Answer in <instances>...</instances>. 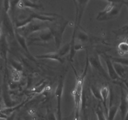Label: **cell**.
Returning a JSON list of instances; mask_svg holds the SVG:
<instances>
[{
  "label": "cell",
  "mask_w": 128,
  "mask_h": 120,
  "mask_svg": "<svg viewBox=\"0 0 128 120\" xmlns=\"http://www.w3.org/2000/svg\"><path fill=\"white\" fill-rule=\"evenodd\" d=\"M122 2L123 4L126 5V7H127L128 9V1H122Z\"/></svg>",
  "instance_id": "e575fe53"
},
{
  "label": "cell",
  "mask_w": 128,
  "mask_h": 120,
  "mask_svg": "<svg viewBox=\"0 0 128 120\" xmlns=\"http://www.w3.org/2000/svg\"><path fill=\"white\" fill-rule=\"evenodd\" d=\"M10 63L11 66L12 67V69L16 70V71L22 72V71H23V66H22V64L21 62L11 59L10 60Z\"/></svg>",
  "instance_id": "cb8c5ba5"
},
{
  "label": "cell",
  "mask_w": 128,
  "mask_h": 120,
  "mask_svg": "<svg viewBox=\"0 0 128 120\" xmlns=\"http://www.w3.org/2000/svg\"><path fill=\"white\" fill-rule=\"evenodd\" d=\"M122 82H123L124 84L125 85V86L126 87V88H127L128 90V79H127V78L124 79V80H122Z\"/></svg>",
  "instance_id": "1f68e13d"
},
{
  "label": "cell",
  "mask_w": 128,
  "mask_h": 120,
  "mask_svg": "<svg viewBox=\"0 0 128 120\" xmlns=\"http://www.w3.org/2000/svg\"><path fill=\"white\" fill-rule=\"evenodd\" d=\"M9 50V45L8 42L7 37L4 34L0 39V57L4 61V64H7L8 52Z\"/></svg>",
  "instance_id": "9a60e30c"
},
{
  "label": "cell",
  "mask_w": 128,
  "mask_h": 120,
  "mask_svg": "<svg viewBox=\"0 0 128 120\" xmlns=\"http://www.w3.org/2000/svg\"><path fill=\"white\" fill-rule=\"evenodd\" d=\"M76 36L77 38L80 42H87L90 40V36L86 32H85L83 30H80L78 31L77 34H76Z\"/></svg>",
  "instance_id": "7402d4cb"
},
{
  "label": "cell",
  "mask_w": 128,
  "mask_h": 120,
  "mask_svg": "<svg viewBox=\"0 0 128 120\" xmlns=\"http://www.w3.org/2000/svg\"><path fill=\"white\" fill-rule=\"evenodd\" d=\"M4 71L3 81L2 86V98L5 108H11L18 105V102L14 101L10 96V86L8 82V73L7 64L4 65Z\"/></svg>",
  "instance_id": "52a82bcc"
},
{
  "label": "cell",
  "mask_w": 128,
  "mask_h": 120,
  "mask_svg": "<svg viewBox=\"0 0 128 120\" xmlns=\"http://www.w3.org/2000/svg\"><path fill=\"white\" fill-rule=\"evenodd\" d=\"M2 66H1V67H0V71L2 70Z\"/></svg>",
  "instance_id": "f35d334b"
},
{
  "label": "cell",
  "mask_w": 128,
  "mask_h": 120,
  "mask_svg": "<svg viewBox=\"0 0 128 120\" xmlns=\"http://www.w3.org/2000/svg\"><path fill=\"white\" fill-rule=\"evenodd\" d=\"M124 120H128V113H127V114H126Z\"/></svg>",
  "instance_id": "74e56055"
},
{
  "label": "cell",
  "mask_w": 128,
  "mask_h": 120,
  "mask_svg": "<svg viewBox=\"0 0 128 120\" xmlns=\"http://www.w3.org/2000/svg\"><path fill=\"white\" fill-rule=\"evenodd\" d=\"M50 27V26L48 25L47 22H44V21H39V20H34V21L28 24L26 26H24L21 28L16 29V30L20 34L27 38L32 34Z\"/></svg>",
  "instance_id": "8992f818"
},
{
  "label": "cell",
  "mask_w": 128,
  "mask_h": 120,
  "mask_svg": "<svg viewBox=\"0 0 128 120\" xmlns=\"http://www.w3.org/2000/svg\"><path fill=\"white\" fill-rule=\"evenodd\" d=\"M118 51L121 56L128 54V41H124L120 42L118 46Z\"/></svg>",
  "instance_id": "44dd1931"
},
{
  "label": "cell",
  "mask_w": 128,
  "mask_h": 120,
  "mask_svg": "<svg viewBox=\"0 0 128 120\" xmlns=\"http://www.w3.org/2000/svg\"><path fill=\"white\" fill-rule=\"evenodd\" d=\"M112 99H113V95L111 92L108 112V114L106 116L108 120H114L115 117H116V114H117L118 112L119 111V105H116L112 103V102H113Z\"/></svg>",
  "instance_id": "e0dca14e"
},
{
  "label": "cell",
  "mask_w": 128,
  "mask_h": 120,
  "mask_svg": "<svg viewBox=\"0 0 128 120\" xmlns=\"http://www.w3.org/2000/svg\"><path fill=\"white\" fill-rule=\"evenodd\" d=\"M88 60L90 65L95 71H97L101 76L106 78V80H110L107 71L104 70L102 63H101L99 55L96 54L91 56L90 58H89Z\"/></svg>",
  "instance_id": "30bf717a"
},
{
  "label": "cell",
  "mask_w": 128,
  "mask_h": 120,
  "mask_svg": "<svg viewBox=\"0 0 128 120\" xmlns=\"http://www.w3.org/2000/svg\"><path fill=\"white\" fill-rule=\"evenodd\" d=\"M113 62V61H112ZM113 65L114 68L115 69V71L117 72L118 75L120 76V78L121 79V80H123L124 79H126V69H125L124 66H123L121 64L119 63V62H113Z\"/></svg>",
  "instance_id": "d6986e66"
},
{
  "label": "cell",
  "mask_w": 128,
  "mask_h": 120,
  "mask_svg": "<svg viewBox=\"0 0 128 120\" xmlns=\"http://www.w3.org/2000/svg\"><path fill=\"white\" fill-rule=\"evenodd\" d=\"M35 58L40 60H50L52 61H58L60 63L64 62L63 58L60 56L58 51L56 52H50L48 53L42 54H37L35 56Z\"/></svg>",
  "instance_id": "5bb4252c"
},
{
  "label": "cell",
  "mask_w": 128,
  "mask_h": 120,
  "mask_svg": "<svg viewBox=\"0 0 128 120\" xmlns=\"http://www.w3.org/2000/svg\"><path fill=\"white\" fill-rule=\"evenodd\" d=\"M89 56L88 55L86 58V62L85 68L82 74L79 75L76 72L75 70L74 71L76 74V81H75V86L72 91V95L74 100V120H78L80 118V114L82 108V96H83V86L84 79L88 72V69L90 65L89 63Z\"/></svg>",
  "instance_id": "6da1fadb"
},
{
  "label": "cell",
  "mask_w": 128,
  "mask_h": 120,
  "mask_svg": "<svg viewBox=\"0 0 128 120\" xmlns=\"http://www.w3.org/2000/svg\"><path fill=\"white\" fill-rule=\"evenodd\" d=\"M70 51H71V44H70V42H68V44H65L64 46L61 47L60 50H58V51L59 53H60V56L62 58H63L64 56L67 55L68 54H70Z\"/></svg>",
  "instance_id": "d4e9b609"
},
{
  "label": "cell",
  "mask_w": 128,
  "mask_h": 120,
  "mask_svg": "<svg viewBox=\"0 0 128 120\" xmlns=\"http://www.w3.org/2000/svg\"><path fill=\"white\" fill-rule=\"evenodd\" d=\"M114 32L118 36H122V35H127V36H128V24H126V26L121 28L118 30Z\"/></svg>",
  "instance_id": "83f0119b"
},
{
  "label": "cell",
  "mask_w": 128,
  "mask_h": 120,
  "mask_svg": "<svg viewBox=\"0 0 128 120\" xmlns=\"http://www.w3.org/2000/svg\"><path fill=\"white\" fill-rule=\"evenodd\" d=\"M108 4L105 8L98 12L96 20L98 21H109L118 16L121 11L122 1H107Z\"/></svg>",
  "instance_id": "3957f363"
},
{
  "label": "cell",
  "mask_w": 128,
  "mask_h": 120,
  "mask_svg": "<svg viewBox=\"0 0 128 120\" xmlns=\"http://www.w3.org/2000/svg\"><path fill=\"white\" fill-rule=\"evenodd\" d=\"M104 60L106 64V66H107L108 74V76L110 80L114 81V82H120L121 81H122L121 79L120 78V76L118 75L117 72L115 71V69L114 68L113 62L111 60V59L106 56L104 58Z\"/></svg>",
  "instance_id": "7c38bea8"
},
{
  "label": "cell",
  "mask_w": 128,
  "mask_h": 120,
  "mask_svg": "<svg viewBox=\"0 0 128 120\" xmlns=\"http://www.w3.org/2000/svg\"><path fill=\"white\" fill-rule=\"evenodd\" d=\"M65 75H61L59 79L56 90L55 96L56 98V116L58 120H62V111H61V104H62V98L63 94L64 87Z\"/></svg>",
  "instance_id": "9c48e42d"
},
{
  "label": "cell",
  "mask_w": 128,
  "mask_h": 120,
  "mask_svg": "<svg viewBox=\"0 0 128 120\" xmlns=\"http://www.w3.org/2000/svg\"><path fill=\"white\" fill-rule=\"evenodd\" d=\"M95 112H96L98 120H108L107 117H106V115L105 114V112L104 111L103 108L100 104L98 105Z\"/></svg>",
  "instance_id": "603a6c76"
},
{
  "label": "cell",
  "mask_w": 128,
  "mask_h": 120,
  "mask_svg": "<svg viewBox=\"0 0 128 120\" xmlns=\"http://www.w3.org/2000/svg\"><path fill=\"white\" fill-rule=\"evenodd\" d=\"M21 77H22V72L12 69V71H11V80H12V82H14V83L20 82V80H21Z\"/></svg>",
  "instance_id": "484cf974"
},
{
  "label": "cell",
  "mask_w": 128,
  "mask_h": 120,
  "mask_svg": "<svg viewBox=\"0 0 128 120\" xmlns=\"http://www.w3.org/2000/svg\"><path fill=\"white\" fill-rule=\"evenodd\" d=\"M15 116H16V112H14V113H12V114L8 116L4 120H14Z\"/></svg>",
  "instance_id": "4dcf8cb0"
},
{
  "label": "cell",
  "mask_w": 128,
  "mask_h": 120,
  "mask_svg": "<svg viewBox=\"0 0 128 120\" xmlns=\"http://www.w3.org/2000/svg\"><path fill=\"white\" fill-rule=\"evenodd\" d=\"M15 38L16 39L17 41L18 42V43L20 44V45L21 46V47L25 51V52L26 53H28V54H30V56H31V53H30V51L28 50V46L27 43V40L25 37H24L23 36H22L21 34H20L17 31V30L15 29Z\"/></svg>",
  "instance_id": "ac0fdd59"
},
{
  "label": "cell",
  "mask_w": 128,
  "mask_h": 120,
  "mask_svg": "<svg viewBox=\"0 0 128 120\" xmlns=\"http://www.w3.org/2000/svg\"><path fill=\"white\" fill-rule=\"evenodd\" d=\"M74 3L75 4L76 7V18L74 21V28L72 32V38L70 41V43L71 44V50L73 49L75 45V38H76V34L80 30V25L81 23V19L83 16L84 10L86 8L88 4L90 2V1H74Z\"/></svg>",
  "instance_id": "5b68a950"
},
{
  "label": "cell",
  "mask_w": 128,
  "mask_h": 120,
  "mask_svg": "<svg viewBox=\"0 0 128 120\" xmlns=\"http://www.w3.org/2000/svg\"><path fill=\"white\" fill-rule=\"evenodd\" d=\"M8 116H5V115H4L3 114H2L1 112H0V118L1 119H4V120H5V119L7 118Z\"/></svg>",
  "instance_id": "836d02e7"
},
{
  "label": "cell",
  "mask_w": 128,
  "mask_h": 120,
  "mask_svg": "<svg viewBox=\"0 0 128 120\" xmlns=\"http://www.w3.org/2000/svg\"><path fill=\"white\" fill-rule=\"evenodd\" d=\"M28 46L30 45H46L54 41V36L51 28H48L43 30L34 32L26 38Z\"/></svg>",
  "instance_id": "277c9868"
},
{
  "label": "cell",
  "mask_w": 128,
  "mask_h": 120,
  "mask_svg": "<svg viewBox=\"0 0 128 120\" xmlns=\"http://www.w3.org/2000/svg\"><path fill=\"white\" fill-rule=\"evenodd\" d=\"M16 6L20 9L28 8V10H31V9L40 10L42 7V5L38 3L37 1H26V0L18 1Z\"/></svg>",
  "instance_id": "2e32d148"
},
{
  "label": "cell",
  "mask_w": 128,
  "mask_h": 120,
  "mask_svg": "<svg viewBox=\"0 0 128 120\" xmlns=\"http://www.w3.org/2000/svg\"><path fill=\"white\" fill-rule=\"evenodd\" d=\"M113 62H119L123 66H128V58H112L111 59Z\"/></svg>",
  "instance_id": "f1b7e54d"
},
{
  "label": "cell",
  "mask_w": 128,
  "mask_h": 120,
  "mask_svg": "<svg viewBox=\"0 0 128 120\" xmlns=\"http://www.w3.org/2000/svg\"><path fill=\"white\" fill-rule=\"evenodd\" d=\"M2 96V88L0 87V98Z\"/></svg>",
  "instance_id": "d590c367"
},
{
  "label": "cell",
  "mask_w": 128,
  "mask_h": 120,
  "mask_svg": "<svg viewBox=\"0 0 128 120\" xmlns=\"http://www.w3.org/2000/svg\"><path fill=\"white\" fill-rule=\"evenodd\" d=\"M3 34H4V32H3V31H2V26H1V25H0V39L2 38V35Z\"/></svg>",
  "instance_id": "d6a6232c"
},
{
  "label": "cell",
  "mask_w": 128,
  "mask_h": 120,
  "mask_svg": "<svg viewBox=\"0 0 128 120\" xmlns=\"http://www.w3.org/2000/svg\"><path fill=\"white\" fill-rule=\"evenodd\" d=\"M70 21H68V20H65L62 19V21L56 24L54 27H50L52 32V34H53L55 46H56V49L58 50L61 48L63 34L64 32L66 27L70 24Z\"/></svg>",
  "instance_id": "ba28073f"
},
{
  "label": "cell",
  "mask_w": 128,
  "mask_h": 120,
  "mask_svg": "<svg viewBox=\"0 0 128 120\" xmlns=\"http://www.w3.org/2000/svg\"><path fill=\"white\" fill-rule=\"evenodd\" d=\"M47 117L48 120H58L56 114H55L53 111L50 109L47 110Z\"/></svg>",
  "instance_id": "f546056e"
},
{
  "label": "cell",
  "mask_w": 128,
  "mask_h": 120,
  "mask_svg": "<svg viewBox=\"0 0 128 120\" xmlns=\"http://www.w3.org/2000/svg\"><path fill=\"white\" fill-rule=\"evenodd\" d=\"M84 120H90L88 118V116L86 114L85 115V116H84Z\"/></svg>",
  "instance_id": "8d00e7d4"
},
{
  "label": "cell",
  "mask_w": 128,
  "mask_h": 120,
  "mask_svg": "<svg viewBox=\"0 0 128 120\" xmlns=\"http://www.w3.org/2000/svg\"><path fill=\"white\" fill-rule=\"evenodd\" d=\"M58 16L53 14H39L34 12L32 10H28L27 15L25 18H20L16 20L15 22V26L16 29H20L26 26L28 24L34 20L44 21V22H52L55 21Z\"/></svg>",
  "instance_id": "7a4b0ae2"
},
{
  "label": "cell",
  "mask_w": 128,
  "mask_h": 120,
  "mask_svg": "<svg viewBox=\"0 0 128 120\" xmlns=\"http://www.w3.org/2000/svg\"><path fill=\"white\" fill-rule=\"evenodd\" d=\"M124 90L122 88H121V99L119 105V111H120L121 120H124L128 111V100Z\"/></svg>",
  "instance_id": "8fae6325"
},
{
  "label": "cell",
  "mask_w": 128,
  "mask_h": 120,
  "mask_svg": "<svg viewBox=\"0 0 128 120\" xmlns=\"http://www.w3.org/2000/svg\"><path fill=\"white\" fill-rule=\"evenodd\" d=\"M90 90H91V92L92 93V94L94 96V98L96 99H97L99 101H101V93H100V90H99L97 87L96 86H92L90 87Z\"/></svg>",
  "instance_id": "4316f807"
},
{
  "label": "cell",
  "mask_w": 128,
  "mask_h": 120,
  "mask_svg": "<svg viewBox=\"0 0 128 120\" xmlns=\"http://www.w3.org/2000/svg\"><path fill=\"white\" fill-rule=\"evenodd\" d=\"M100 93H101V102L103 105L105 114L107 116L109 109V106L108 105V100L109 98H110V95H111V91L110 90V88L108 86H102L100 89Z\"/></svg>",
  "instance_id": "4fadbf2b"
},
{
  "label": "cell",
  "mask_w": 128,
  "mask_h": 120,
  "mask_svg": "<svg viewBox=\"0 0 128 120\" xmlns=\"http://www.w3.org/2000/svg\"><path fill=\"white\" fill-rule=\"evenodd\" d=\"M48 87V82L46 81H41L38 84H36L32 90L31 92L32 94H40L43 92Z\"/></svg>",
  "instance_id": "ffe728a7"
}]
</instances>
